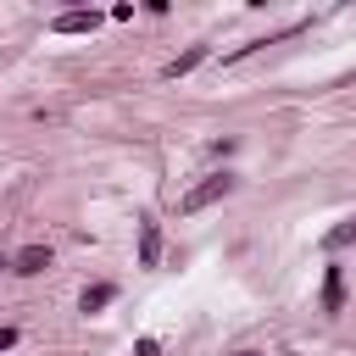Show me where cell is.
Returning a JSON list of instances; mask_svg holds the SVG:
<instances>
[{
	"mask_svg": "<svg viewBox=\"0 0 356 356\" xmlns=\"http://www.w3.org/2000/svg\"><path fill=\"white\" fill-rule=\"evenodd\" d=\"M323 306L339 312V273H328V289H323Z\"/></svg>",
	"mask_w": 356,
	"mask_h": 356,
	"instance_id": "8",
	"label": "cell"
},
{
	"mask_svg": "<svg viewBox=\"0 0 356 356\" xmlns=\"http://www.w3.org/2000/svg\"><path fill=\"white\" fill-rule=\"evenodd\" d=\"M228 189H234V172H206V178H200L195 189H184V195H178V217H195L200 206H211V200H222Z\"/></svg>",
	"mask_w": 356,
	"mask_h": 356,
	"instance_id": "1",
	"label": "cell"
},
{
	"mask_svg": "<svg viewBox=\"0 0 356 356\" xmlns=\"http://www.w3.org/2000/svg\"><path fill=\"white\" fill-rule=\"evenodd\" d=\"M200 61H206V44H195V50H184V56H172V61L161 67V78H184V72H189V67H200Z\"/></svg>",
	"mask_w": 356,
	"mask_h": 356,
	"instance_id": "5",
	"label": "cell"
},
{
	"mask_svg": "<svg viewBox=\"0 0 356 356\" xmlns=\"http://www.w3.org/2000/svg\"><path fill=\"white\" fill-rule=\"evenodd\" d=\"M111 284H95V289H83V312H100V306H111Z\"/></svg>",
	"mask_w": 356,
	"mask_h": 356,
	"instance_id": "6",
	"label": "cell"
},
{
	"mask_svg": "<svg viewBox=\"0 0 356 356\" xmlns=\"http://www.w3.org/2000/svg\"><path fill=\"white\" fill-rule=\"evenodd\" d=\"M161 261V234H156V222H145L139 228V267H156Z\"/></svg>",
	"mask_w": 356,
	"mask_h": 356,
	"instance_id": "3",
	"label": "cell"
},
{
	"mask_svg": "<svg viewBox=\"0 0 356 356\" xmlns=\"http://www.w3.org/2000/svg\"><path fill=\"white\" fill-rule=\"evenodd\" d=\"M50 267V245H28V250H17V261H11V273H44Z\"/></svg>",
	"mask_w": 356,
	"mask_h": 356,
	"instance_id": "2",
	"label": "cell"
},
{
	"mask_svg": "<svg viewBox=\"0 0 356 356\" xmlns=\"http://www.w3.org/2000/svg\"><path fill=\"white\" fill-rule=\"evenodd\" d=\"M6 345H17V328H0V350H6Z\"/></svg>",
	"mask_w": 356,
	"mask_h": 356,
	"instance_id": "9",
	"label": "cell"
},
{
	"mask_svg": "<svg viewBox=\"0 0 356 356\" xmlns=\"http://www.w3.org/2000/svg\"><path fill=\"white\" fill-rule=\"evenodd\" d=\"M239 356H250V350H239Z\"/></svg>",
	"mask_w": 356,
	"mask_h": 356,
	"instance_id": "10",
	"label": "cell"
},
{
	"mask_svg": "<svg viewBox=\"0 0 356 356\" xmlns=\"http://www.w3.org/2000/svg\"><path fill=\"white\" fill-rule=\"evenodd\" d=\"M350 239H356V217H350V222H345V228H334V234H328V239H323V245H328V250H339V245H350Z\"/></svg>",
	"mask_w": 356,
	"mask_h": 356,
	"instance_id": "7",
	"label": "cell"
},
{
	"mask_svg": "<svg viewBox=\"0 0 356 356\" xmlns=\"http://www.w3.org/2000/svg\"><path fill=\"white\" fill-rule=\"evenodd\" d=\"M95 22H100L95 11H61V17H56V33H89Z\"/></svg>",
	"mask_w": 356,
	"mask_h": 356,
	"instance_id": "4",
	"label": "cell"
}]
</instances>
